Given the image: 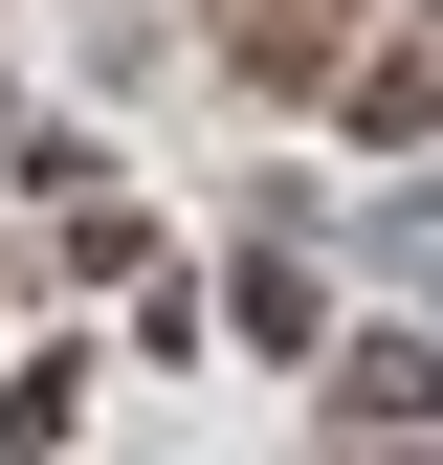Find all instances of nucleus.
<instances>
[{
	"label": "nucleus",
	"mask_w": 443,
	"mask_h": 465,
	"mask_svg": "<svg viewBox=\"0 0 443 465\" xmlns=\"http://www.w3.org/2000/svg\"><path fill=\"white\" fill-rule=\"evenodd\" d=\"M244 67H266V89H310V67H332V0H244Z\"/></svg>",
	"instance_id": "1"
}]
</instances>
